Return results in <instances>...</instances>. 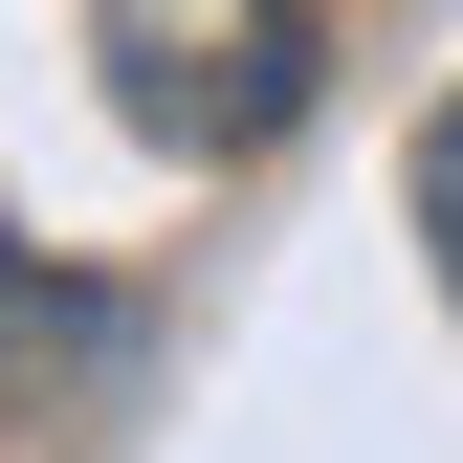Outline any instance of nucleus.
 <instances>
[{"label": "nucleus", "mask_w": 463, "mask_h": 463, "mask_svg": "<svg viewBox=\"0 0 463 463\" xmlns=\"http://www.w3.org/2000/svg\"><path fill=\"white\" fill-rule=\"evenodd\" d=\"M89 67L155 155H265L331 89V44H309V0H89Z\"/></svg>", "instance_id": "nucleus-1"}, {"label": "nucleus", "mask_w": 463, "mask_h": 463, "mask_svg": "<svg viewBox=\"0 0 463 463\" xmlns=\"http://www.w3.org/2000/svg\"><path fill=\"white\" fill-rule=\"evenodd\" d=\"M397 221H420V265H441V309H463V89L420 110V177H397Z\"/></svg>", "instance_id": "nucleus-2"}, {"label": "nucleus", "mask_w": 463, "mask_h": 463, "mask_svg": "<svg viewBox=\"0 0 463 463\" xmlns=\"http://www.w3.org/2000/svg\"><path fill=\"white\" fill-rule=\"evenodd\" d=\"M0 354H110V309H89V287H44L23 243H0Z\"/></svg>", "instance_id": "nucleus-3"}]
</instances>
